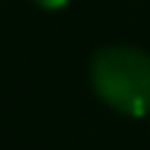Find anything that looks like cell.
Listing matches in <instances>:
<instances>
[{
	"label": "cell",
	"instance_id": "1",
	"mask_svg": "<svg viewBox=\"0 0 150 150\" xmlns=\"http://www.w3.org/2000/svg\"><path fill=\"white\" fill-rule=\"evenodd\" d=\"M92 89L125 117L150 114V53L136 47H103L92 59Z\"/></svg>",
	"mask_w": 150,
	"mask_h": 150
},
{
	"label": "cell",
	"instance_id": "2",
	"mask_svg": "<svg viewBox=\"0 0 150 150\" xmlns=\"http://www.w3.org/2000/svg\"><path fill=\"white\" fill-rule=\"evenodd\" d=\"M33 3L39 6V8H47V11H59V8H64L70 0H33Z\"/></svg>",
	"mask_w": 150,
	"mask_h": 150
}]
</instances>
